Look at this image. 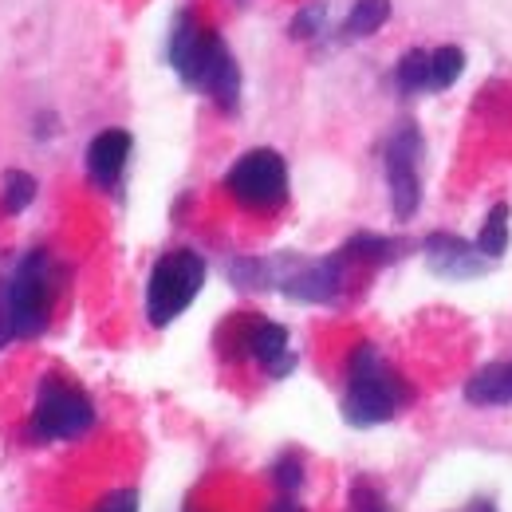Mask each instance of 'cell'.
<instances>
[{
  "label": "cell",
  "mask_w": 512,
  "mask_h": 512,
  "mask_svg": "<svg viewBox=\"0 0 512 512\" xmlns=\"http://www.w3.org/2000/svg\"><path fill=\"white\" fill-rule=\"evenodd\" d=\"M268 512H304V505H296V497H276Z\"/></svg>",
  "instance_id": "obj_24"
},
{
  "label": "cell",
  "mask_w": 512,
  "mask_h": 512,
  "mask_svg": "<svg viewBox=\"0 0 512 512\" xmlns=\"http://www.w3.org/2000/svg\"><path fill=\"white\" fill-rule=\"evenodd\" d=\"M95 512H138V493L134 489H115Z\"/></svg>",
  "instance_id": "obj_21"
},
{
  "label": "cell",
  "mask_w": 512,
  "mask_h": 512,
  "mask_svg": "<svg viewBox=\"0 0 512 512\" xmlns=\"http://www.w3.org/2000/svg\"><path fill=\"white\" fill-rule=\"evenodd\" d=\"M351 501H355V512H386L383 501H379V493H371L363 481L355 485V493H351Z\"/></svg>",
  "instance_id": "obj_22"
},
{
  "label": "cell",
  "mask_w": 512,
  "mask_h": 512,
  "mask_svg": "<svg viewBox=\"0 0 512 512\" xmlns=\"http://www.w3.org/2000/svg\"><path fill=\"white\" fill-rule=\"evenodd\" d=\"M465 398H469L473 406H509L512 363H489V367H481V371L465 383Z\"/></svg>",
  "instance_id": "obj_12"
},
{
  "label": "cell",
  "mask_w": 512,
  "mask_h": 512,
  "mask_svg": "<svg viewBox=\"0 0 512 512\" xmlns=\"http://www.w3.org/2000/svg\"><path fill=\"white\" fill-rule=\"evenodd\" d=\"M272 481L280 485V497H296L304 489V461L296 453H284L276 465H272Z\"/></svg>",
  "instance_id": "obj_20"
},
{
  "label": "cell",
  "mask_w": 512,
  "mask_h": 512,
  "mask_svg": "<svg viewBox=\"0 0 512 512\" xmlns=\"http://www.w3.org/2000/svg\"><path fill=\"white\" fill-rule=\"evenodd\" d=\"M8 339H16V327H12V312H8V300H4V288H0V351L8 347Z\"/></svg>",
  "instance_id": "obj_23"
},
{
  "label": "cell",
  "mask_w": 512,
  "mask_h": 512,
  "mask_svg": "<svg viewBox=\"0 0 512 512\" xmlns=\"http://www.w3.org/2000/svg\"><path fill=\"white\" fill-rule=\"evenodd\" d=\"M422 154H426V142H422V130L414 123H402L386 138L383 162L394 221H410L422 205Z\"/></svg>",
  "instance_id": "obj_7"
},
{
  "label": "cell",
  "mask_w": 512,
  "mask_h": 512,
  "mask_svg": "<svg viewBox=\"0 0 512 512\" xmlns=\"http://www.w3.org/2000/svg\"><path fill=\"white\" fill-rule=\"evenodd\" d=\"M130 158V134L119 127L103 130L87 142V178L99 186V190H115L123 170H127Z\"/></svg>",
  "instance_id": "obj_10"
},
{
  "label": "cell",
  "mask_w": 512,
  "mask_h": 512,
  "mask_svg": "<svg viewBox=\"0 0 512 512\" xmlns=\"http://www.w3.org/2000/svg\"><path fill=\"white\" fill-rule=\"evenodd\" d=\"M339 253L347 256V264H390L402 256V241H390L383 233H355Z\"/></svg>",
  "instance_id": "obj_13"
},
{
  "label": "cell",
  "mask_w": 512,
  "mask_h": 512,
  "mask_svg": "<svg viewBox=\"0 0 512 512\" xmlns=\"http://www.w3.org/2000/svg\"><path fill=\"white\" fill-rule=\"evenodd\" d=\"M394 83L402 95H418V91H430V52L422 48H410L398 67H394Z\"/></svg>",
  "instance_id": "obj_16"
},
{
  "label": "cell",
  "mask_w": 512,
  "mask_h": 512,
  "mask_svg": "<svg viewBox=\"0 0 512 512\" xmlns=\"http://www.w3.org/2000/svg\"><path fill=\"white\" fill-rule=\"evenodd\" d=\"M201 284H205L201 253H193V249L166 253L150 268V280H146V320L154 327L174 323L197 300Z\"/></svg>",
  "instance_id": "obj_4"
},
{
  "label": "cell",
  "mask_w": 512,
  "mask_h": 512,
  "mask_svg": "<svg viewBox=\"0 0 512 512\" xmlns=\"http://www.w3.org/2000/svg\"><path fill=\"white\" fill-rule=\"evenodd\" d=\"M422 253H426V264L446 276V280H473V276H485L489 272V256H481L477 245L461 241L457 233H430L422 241Z\"/></svg>",
  "instance_id": "obj_9"
},
{
  "label": "cell",
  "mask_w": 512,
  "mask_h": 512,
  "mask_svg": "<svg viewBox=\"0 0 512 512\" xmlns=\"http://www.w3.org/2000/svg\"><path fill=\"white\" fill-rule=\"evenodd\" d=\"M465 512H497V505H493V501H473Z\"/></svg>",
  "instance_id": "obj_25"
},
{
  "label": "cell",
  "mask_w": 512,
  "mask_h": 512,
  "mask_svg": "<svg viewBox=\"0 0 512 512\" xmlns=\"http://www.w3.org/2000/svg\"><path fill=\"white\" fill-rule=\"evenodd\" d=\"M95 422V406L91 398L71 386L64 375H44V383L36 390V406H32V434L40 442H71L79 434H87Z\"/></svg>",
  "instance_id": "obj_5"
},
{
  "label": "cell",
  "mask_w": 512,
  "mask_h": 512,
  "mask_svg": "<svg viewBox=\"0 0 512 512\" xmlns=\"http://www.w3.org/2000/svg\"><path fill=\"white\" fill-rule=\"evenodd\" d=\"M406 386L402 379L390 371L379 347L375 343H359L351 351V363H347V394L339 402V414L347 426L355 430H367V426H383L398 414V406L406 402Z\"/></svg>",
  "instance_id": "obj_2"
},
{
  "label": "cell",
  "mask_w": 512,
  "mask_h": 512,
  "mask_svg": "<svg viewBox=\"0 0 512 512\" xmlns=\"http://www.w3.org/2000/svg\"><path fill=\"white\" fill-rule=\"evenodd\" d=\"M323 16H327V4L323 0H312V4H304L296 16H292V24H288V36L292 40H316L323 32Z\"/></svg>",
  "instance_id": "obj_19"
},
{
  "label": "cell",
  "mask_w": 512,
  "mask_h": 512,
  "mask_svg": "<svg viewBox=\"0 0 512 512\" xmlns=\"http://www.w3.org/2000/svg\"><path fill=\"white\" fill-rule=\"evenodd\" d=\"M386 20H390V0H355V8H351L347 20H343V36H347V40L375 36Z\"/></svg>",
  "instance_id": "obj_14"
},
{
  "label": "cell",
  "mask_w": 512,
  "mask_h": 512,
  "mask_svg": "<svg viewBox=\"0 0 512 512\" xmlns=\"http://www.w3.org/2000/svg\"><path fill=\"white\" fill-rule=\"evenodd\" d=\"M0 197H4V213H24L32 201H36V178L24 174V170H8L0 178Z\"/></svg>",
  "instance_id": "obj_17"
},
{
  "label": "cell",
  "mask_w": 512,
  "mask_h": 512,
  "mask_svg": "<svg viewBox=\"0 0 512 512\" xmlns=\"http://www.w3.org/2000/svg\"><path fill=\"white\" fill-rule=\"evenodd\" d=\"M225 190L245 209H276L288 201V162L280 150L256 146L237 158V166L225 178Z\"/></svg>",
  "instance_id": "obj_8"
},
{
  "label": "cell",
  "mask_w": 512,
  "mask_h": 512,
  "mask_svg": "<svg viewBox=\"0 0 512 512\" xmlns=\"http://www.w3.org/2000/svg\"><path fill=\"white\" fill-rule=\"evenodd\" d=\"M465 71V52L461 48H438V52H430V91H446L457 83V75Z\"/></svg>",
  "instance_id": "obj_18"
},
{
  "label": "cell",
  "mask_w": 512,
  "mask_h": 512,
  "mask_svg": "<svg viewBox=\"0 0 512 512\" xmlns=\"http://www.w3.org/2000/svg\"><path fill=\"white\" fill-rule=\"evenodd\" d=\"M477 249H481V256H489V260H501L505 256V249H509V205L505 201H497L489 209V217H485V225L477 233Z\"/></svg>",
  "instance_id": "obj_15"
},
{
  "label": "cell",
  "mask_w": 512,
  "mask_h": 512,
  "mask_svg": "<svg viewBox=\"0 0 512 512\" xmlns=\"http://www.w3.org/2000/svg\"><path fill=\"white\" fill-rule=\"evenodd\" d=\"M4 300L12 312V327L20 339H36L48 331L52 308H56V268L44 249L20 256L16 272L4 284Z\"/></svg>",
  "instance_id": "obj_3"
},
{
  "label": "cell",
  "mask_w": 512,
  "mask_h": 512,
  "mask_svg": "<svg viewBox=\"0 0 512 512\" xmlns=\"http://www.w3.org/2000/svg\"><path fill=\"white\" fill-rule=\"evenodd\" d=\"M170 64H174L182 83L205 91L221 111L233 115L241 107V67L233 60L229 44L213 28H205L193 12H182L174 20V32H170Z\"/></svg>",
  "instance_id": "obj_1"
},
{
  "label": "cell",
  "mask_w": 512,
  "mask_h": 512,
  "mask_svg": "<svg viewBox=\"0 0 512 512\" xmlns=\"http://www.w3.org/2000/svg\"><path fill=\"white\" fill-rule=\"evenodd\" d=\"M249 355L264 367L268 379H288L296 371V351L288 347V327L272 320H256L249 327Z\"/></svg>",
  "instance_id": "obj_11"
},
{
  "label": "cell",
  "mask_w": 512,
  "mask_h": 512,
  "mask_svg": "<svg viewBox=\"0 0 512 512\" xmlns=\"http://www.w3.org/2000/svg\"><path fill=\"white\" fill-rule=\"evenodd\" d=\"M272 264V288L284 292L288 300H300V304H327L339 296L343 288V276H347V256H323V260H308V256L296 253H280L268 256Z\"/></svg>",
  "instance_id": "obj_6"
}]
</instances>
